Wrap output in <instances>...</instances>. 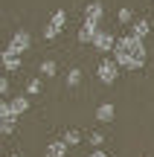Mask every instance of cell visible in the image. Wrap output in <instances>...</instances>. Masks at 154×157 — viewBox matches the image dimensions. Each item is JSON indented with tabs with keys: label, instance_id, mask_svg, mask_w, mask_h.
<instances>
[{
	"label": "cell",
	"instance_id": "obj_1",
	"mask_svg": "<svg viewBox=\"0 0 154 157\" xmlns=\"http://www.w3.org/2000/svg\"><path fill=\"white\" fill-rule=\"evenodd\" d=\"M114 58L119 67L125 70H143L145 67V58H148V50H145V41L134 38V35H125V38L116 41V50Z\"/></svg>",
	"mask_w": 154,
	"mask_h": 157
},
{
	"label": "cell",
	"instance_id": "obj_2",
	"mask_svg": "<svg viewBox=\"0 0 154 157\" xmlns=\"http://www.w3.org/2000/svg\"><path fill=\"white\" fill-rule=\"evenodd\" d=\"M64 23H67V12H64V9H55V12H52V17H50V23H47V29H44V41H55L58 35L64 32Z\"/></svg>",
	"mask_w": 154,
	"mask_h": 157
},
{
	"label": "cell",
	"instance_id": "obj_3",
	"mask_svg": "<svg viewBox=\"0 0 154 157\" xmlns=\"http://www.w3.org/2000/svg\"><path fill=\"white\" fill-rule=\"evenodd\" d=\"M116 41H119V38H116L111 29H99L90 47H93L96 52H102V56H108V52H114V50H116Z\"/></svg>",
	"mask_w": 154,
	"mask_h": 157
},
{
	"label": "cell",
	"instance_id": "obj_4",
	"mask_svg": "<svg viewBox=\"0 0 154 157\" xmlns=\"http://www.w3.org/2000/svg\"><path fill=\"white\" fill-rule=\"evenodd\" d=\"M116 78H119V64H116V58H102V64H99V82L102 84H114Z\"/></svg>",
	"mask_w": 154,
	"mask_h": 157
},
{
	"label": "cell",
	"instance_id": "obj_5",
	"mask_svg": "<svg viewBox=\"0 0 154 157\" xmlns=\"http://www.w3.org/2000/svg\"><path fill=\"white\" fill-rule=\"evenodd\" d=\"M29 44H32V35H29L26 29H17V32L12 35V41H9V50L17 52V56H23V52L29 50Z\"/></svg>",
	"mask_w": 154,
	"mask_h": 157
},
{
	"label": "cell",
	"instance_id": "obj_6",
	"mask_svg": "<svg viewBox=\"0 0 154 157\" xmlns=\"http://www.w3.org/2000/svg\"><path fill=\"white\" fill-rule=\"evenodd\" d=\"M0 61H3V70H6V73H17V70H21V56L12 52L9 47L0 52Z\"/></svg>",
	"mask_w": 154,
	"mask_h": 157
},
{
	"label": "cell",
	"instance_id": "obj_7",
	"mask_svg": "<svg viewBox=\"0 0 154 157\" xmlns=\"http://www.w3.org/2000/svg\"><path fill=\"white\" fill-rule=\"evenodd\" d=\"M99 23H93V21H85L81 23V29H79V44H93V38H96V32H99Z\"/></svg>",
	"mask_w": 154,
	"mask_h": 157
},
{
	"label": "cell",
	"instance_id": "obj_8",
	"mask_svg": "<svg viewBox=\"0 0 154 157\" xmlns=\"http://www.w3.org/2000/svg\"><path fill=\"white\" fill-rule=\"evenodd\" d=\"M105 17V6L99 3V0H93V3L85 6V21H93V23H102Z\"/></svg>",
	"mask_w": 154,
	"mask_h": 157
},
{
	"label": "cell",
	"instance_id": "obj_9",
	"mask_svg": "<svg viewBox=\"0 0 154 157\" xmlns=\"http://www.w3.org/2000/svg\"><path fill=\"white\" fill-rule=\"evenodd\" d=\"M114 117H116V108L111 105V102H102V105L96 108V122L108 125V122H114Z\"/></svg>",
	"mask_w": 154,
	"mask_h": 157
},
{
	"label": "cell",
	"instance_id": "obj_10",
	"mask_svg": "<svg viewBox=\"0 0 154 157\" xmlns=\"http://www.w3.org/2000/svg\"><path fill=\"white\" fill-rule=\"evenodd\" d=\"M67 143H64V140H52L50 143V146H47V151H44V157H64V154H67Z\"/></svg>",
	"mask_w": 154,
	"mask_h": 157
},
{
	"label": "cell",
	"instance_id": "obj_11",
	"mask_svg": "<svg viewBox=\"0 0 154 157\" xmlns=\"http://www.w3.org/2000/svg\"><path fill=\"white\" fill-rule=\"evenodd\" d=\"M9 105H12V113H15V119H17L21 113H26V111H29V96H15V99H9Z\"/></svg>",
	"mask_w": 154,
	"mask_h": 157
},
{
	"label": "cell",
	"instance_id": "obj_12",
	"mask_svg": "<svg viewBox=\"0 0 154 157\" xmlns=\"http://www.w3.org/2000/svg\"><path fill=\"white\" fill-rule=\"evenodd\" d=\"M148 32H151V23L148 21H137L131 26V35H134V38H140V41H145V35H148Z\"/></svg>",
	"mask_w": 154,
	"mask_h": 157
},
{
	"label": "cell",
	"instance_id": "obj_13",
	"mask_svg": "<svg viewBox=\"0 0 154 157\" xmlns=\"http://www.w3.org/2000/svg\"><path fill=\"white\" fill-rule=\"evenodd\" d=\"M38 73H41V76H47V78H52V76L58 73V64L52 61V58H44V61L38 64Z\"/></svg>",
	"mask_w": 154,
	"mask_h": 157
},
{
	"label": "cell",
	"instance_id": "obj_14",
	"mask_svg": "<svg viewBox=\"0 0 154 157\" xmlns=\"http://www.w3.org/2000/svg\"><path fill=\"white\" fill-rule=\"evenodd\" d=\"M61 140L67 143L70 148H73V146H79V143H81V131H79V128H67V131H64V137H61Z\"/></svg>",
	"mask_w": 154,
	"mask_h": 157
},
{
	"label": "cell",
	"instance_id": "obj_15",
	"mask_svg": "<svg viewBox=\"0 0 154 157\" xmlns=\"http://www.w3.org/2000/svg\"><path fill=\"white\" fill-rule=\"evenodd\" d=\"M67 87H79L81 84V67H73V70H67Z\"/></svg>",
	"mask_w": 154,
	"mask_h": 157
},
{
	"label": "cell",
	"instance_id": "obj_16",
	"mask_svg": "<svg viewBox=\"0 0 154 157\" xmlns=\"http://www.w3.org/2000/svg\"><path fill=\"white\" fill-rule=\"evenodd\" d=\"M3 119H15V113H12V105H9V99H3L0 102V122Z\"/></svg>",
	"mask_w": 154,
	"mask_h": 157
},
{
	"label": "cell",
	"instance_id": "obj_17",
	"mask_svg": "<svg viewBox=\"0 0 154 157\" xmlns=\"http://www.w3.org/2000/svg\"><path fill=\"white\" fill-rule=\"evenodd\" d=\"M116 21H119V23H131L134 21V12L128 9V6H122V9L116 12Z\"/></svg>",
	"mask_w": 154,
	"mask_h": 157
},
{
	"label": "cell",
	"instance_id": "obj_18",
	"mask_svg": "<svg viewBox=\"0 0 154 157\" xmlns=\"http://www.w3.org/2000/svg\"><path fill=\"white\" fill-rule=\"evenodd\" d=\"M41 93V78H29L26 84V96H38Z\"/></svg>",
	"mask_w": 154,
	"mask_h": 157
},
{
	"label": "cell",
	"instance_id": "obj_19",
	"mask_svg": "<svg viewBox=\"0 0 154 157\" xmlns=\"http://www.w3.org/2000/svg\"><path fill=\"white\" fill-rule=\"evenodd\" d=\"M12 131H15V119H3V122H0V134L9 137Z\"/></svg>",
	"mask_w": 154,
	"mask_h": 157
},
{
	"label": "cell",
	"instance_id": "obj_20",
	"mask_svg": "<svg viewBox=\"0 0 154 157\" xmlns=\"http://www.w3.org/2000/svg\"><path fill=\"white\" fill-rule=\"evenodd\" d=\"M102 143H105V137L99 134V131H93V134H90V146L93 148H102Z\"/></svg>",
	"mask_w": 154,
	"mask_h": 157
},
{
	"label": "cell",
	"instance_id": "obj_21",
	"mask_svg": "<svg viewBox=\"0 0 154 157\" xmlns=\"http://www.w3.org/2000/svg\"><path fill=\"white\" fill-rule=\"evenodd\" d=\"M0 93H3V96H9V76H3V78H0Z\"/></svg>",
	"mask_w": 154,
	"mask_h": 157
},
{
	"label": "cell",
	"instance_id": "obj_22",
	"mask_svg": "<svg viewBox=\"0 0 154 157\" xmlns=\"http://www.w3.org/2000/svg\"><path fill=\"white\" fill-rule=\"evenodd\" d=\"M87 157H108V151H102V148H93V151L87 154Z\"/></svg>",
	"mask_w": 154,
	"mask_h": 157
},
{
	"label": "cell",
	"instance_id": "obj_23",
	"mask_svg": "<svg viewBox=\"0 0 154 157\" xmlns=\"http://www.w3.org/2000/svg\"><path fill=\"white\" fill-rule=\"evenodd\" d=\"M12 157H23V154H12Z\"/></svg>",
	"mask_w": 154,
	"mask_h": 157
}]
</instances>
